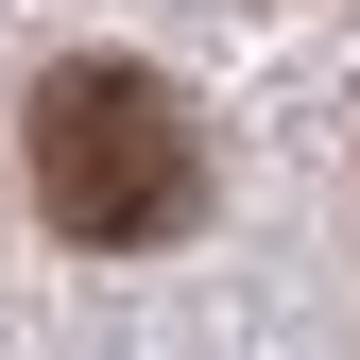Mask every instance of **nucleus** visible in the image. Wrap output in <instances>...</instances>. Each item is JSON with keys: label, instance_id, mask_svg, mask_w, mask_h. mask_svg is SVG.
Returning <instances> with one entry per match:
<instances>
[{"label": "nucleus", "instance_id": "f257e3e1", "mask_svg": "<svg viewBox=\"0 0 360 360\" xmlns=\"http://www.w3.org/2000/svg\"><path fill=\"white\" fill-rule=\"evenodd\" d=\"M18 155H34L52 240H86V257H138V240H189V223H206V138H189V103H172L155 69H120V52H69L52 86H34Z\"/></svg>", "mask_w": 360, "mask_h": 360}]
</instances>
